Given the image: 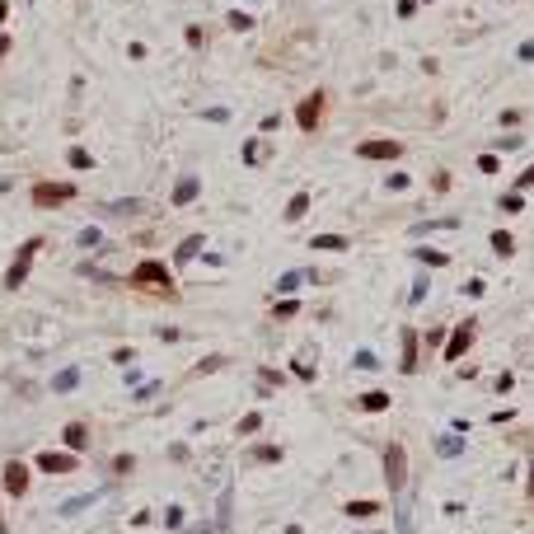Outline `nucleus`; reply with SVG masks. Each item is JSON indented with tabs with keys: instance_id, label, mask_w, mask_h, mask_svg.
I'll list each match as a JSON object with an SVG mask.
<instances>
[{
	"instance_id": "nucleus-1",
	"label": "nucleus",
	"mask_w": 534,
	"mask_h": 534,
	"mask_svg": "<svg viewBox=\"0 0 534 534\" xmlns=\"http://www.w3.org/2000/svg\"><path fill=\"white\" fill-rule=\"evenodd\" d=\"M384 483H389L394 497L408 487V450H403L398 440H394V445H384Z\"/></svg>"
},
{
	"instance_id": "nucleus-2",
	"label": "nucleus",
	"mask_w": 534,
	"mask_h": 534,
	"mask_svg": "<svg viewBox=\"0 0 534 534\" xmlns=\"http://www.w3.org/2000/svg\"><path fill=\"white\" fill-rule=\"evenodd\" d=\"M43 249V239H24V249H19V258L10 263V272H5V291H19L24 286V277H29V267H33V253Z\"/></svg>"
},
{
	"instance_id": "nucleus-3",
	"label": "nucleus",
	"mask_w": 534,
	"mask_h": 534,
	"mask_svg": "<svg viewBox=\"0 0 534 534\" xmlns=\"http://www.w3.org/2000/svg\"><path fill=\"white\" fill-rule=\"evenodd\" d=\"M131 282L159 286V291H173V277H169V267H164V263H141L136 272H131Z\"/></svg>"
},
{
	"instance_id": "nucleus-4",
	"label": "nucleus",
	"mask_w": 534,
	"mask_h": 534,
	"mask_svg": "<svg viewBox=\"0 0 534 534\" xmlns=\"http://www.w3.org/2000/svg\"><path fill=\"white\" fill-rule=\"evenodd\" d=\"M319 117H324V94H305L300 99V108H296V122H300V131H315L319 127Z\"/></svg>"
},
{
	"instance_id": "nucleus-5",
	"label": "nucleus",
	"mask_w": 534,
	"mask_h": 534,
	"mask_svg": "<svg viewBox=\"0 0 534 534\" xmlns=\"http://www.w3.org/2000/svg\"><path fill=\"white\" fill-rule=\"evenodd\" d=\"M71 197H75L71 183H38V188H33V202L38 206H62V202H71Z\"/></svg>"
},
{
	"instance_id": "nucleus-6",
	"label": "nucleus",
	"mask_w": 534,
	"mask_h": 534,
	"mask_svg": "<svg viewBox=\"0 0 534 534\" xmlns=\"http://www.w3.org/2000/svg\"><path fill=\"white\" fill-rule=\"evenodd\" d=\"M5 492H10V497H24V492H29V464H19V459L5 464Z\"/></svg>"
},
{
	"instance_id": "nucleus-7",
	"label": "nucleus",
	"mask_w": 534,
	"mask_h": 534,
	"mask_svg": "<svg viewBox=\"0 0 534 534\" xmlns=\"http://www.w3.org/2000/svg\"><path fill=\"white\" fill-rule=\"evenodd\" d=\"M356 155H361V159H398V155H403V145H398V141H361V145H356Z\"/></svg>"
},
{
	"instance_id": "nucleus-8",
	"label": "nucleus",
	"mask_w": 534,
	"mask_h": 534,
	"mask_svg": "<svg viewBox=\"0 0 534 534\" xmlns=\"http://www.w3.org/2000/svg\"><path fill=\"white\" fill-rule=\"evenodd\" d=\"M469 342H473V319H469V324H459V329L450 333V342H445V361H459V356L469 352Z\"/></svg>"
},
{
	"instance_id": "nucleus-9",
	"label": "nucleus",
	"mask_w": 534,
	"mask_h": 534,
	"mask_svg": "<svg viewBox=\"0 0 534 534\" xmlns=\"http://www.w3.org/2000/svg\"><path fill=\"white\" fill-rule=\"evenodd\" d=\"M38 469H43V473H71V469H75V455H57V450H43V455H38Z\"/></svg>"
},
{
	"instance_id": "nucleus-10",
	"label": "nucleus",
	"mask_w": 534,
	"mask_h": 534,
	"mask_svg": "<svg viewBox=\"0 0 534 534\" xmlns=\"http://www.w3.org/2000/svg\"><path fill=\"white\" fill-rule=\"evenodd\" d=\"M197 192H202V183H197V173H183V178H178V188H173V197H169V202H173V206H188L192 197H197Z\"/></svg>"
},
{
	"instance_id": "nucleus-11",
	"label": "nucleus",
	"mask_w": 534,
	"mask_h": 534,
	"mask_svg": "<svg viewBox=\"0 0 534 534\" xmlns=\"http://www.w3.org/2000/svg\"><path fill=\"white\" fill-rule=\"evenodd\" d=\"M99 497H103V492H80V497H71V502L57 506V516H80V511H89Z\"/></svg>"
},
{
	"instance_id": "nucleus-12",
	"label": "nucleus",
	"mask_w": 534,
	"mask_h": 534,
	"mask_svg": "<svg viewBox=\"0 0 534 534\" xmlns=\"http://www.w3.org/2000/svg\"><path fill=\"white\" fill-rule=\"evenodd\" d=\"M389 403H394V398H389V394H380V389H370V394L356 398V408H361V412H384Z\"/></svg>"
},
{
	"instance_id": "nucleus-13",
	"label": "nucleus",
	"mask_w": 534,
	"mask_h": 534,
	"mask_svg": "<svg viewBox=\"0 0 534 534\" xmlns=\"http://www.w3.org/2000/svg\"><path fill=\"white\" fill-rule=\"evenodd\" d=\"M417 370V333L403 329V375H412Z\"/></svg>"
},
{
	"instance_id": "nucleus-14",
	"label": "nucleus",
	"mask_w": 534,
	"mask_h": 534,
	"mask_svg": "<svg viewBox=\"0 0 534 534\" xmlns=\"http://www.w3.org/2000/svg\"><path fill=\"white\" fill-rule=\"evenodd\" d=\"M62 440H66V445H71V450H75V455H80V450L89 445V431H85V422H71V426H66V431H62Z\"/></svg>"
},
{
	"instance_id": "nucleus-15",
	"label": "nucleus",
	"mask_w": 534,
	"mask_h": 534,
	"mask_svg": "<svg viewBox=\"0 0 534 534\" xmlns=\"http://www.w3.org/2000/svg\"><path fill=\"white\" fill-rule=\"evenodd\" d=\"M230 525H235V492L225 487V492H220V520H216V530H230Z\"/></svg>"
},
{
	"instance_id": "nucleus-16",
	"label": "nucleus",
	"mask_w": 534,
	"mask_h": 534,
	"mask_svg": "<svg viewBox=\"0 0 534 534\" xmlns=\"http://www.w3.org/2000/svg\"><path fill=\"white\" fill-rule=\"evenodd\" d=\"M436 455H440V459L464 455V440H459V436H440V440H436Z\"/></svg>"
},
{
	"instance_id": "nucleus-17",
	"label": "nucleus",
	"mask_w": 534,
	"mask_h": 534,
	"mask_svg": "<svg viewBox=\"0 0 534 534\" xmlns=\"http://www.w3.org/2000/svg\"><path fill=\"white\" fill-rule=\"evenodd\" d=\"M197 249H202V235H188L183 244H178V253H173V258H178V263H192V258H197Z\"/></svg>"
},
{
	"instance_id": "nucleus-18",
	"label": "nucleus",
	"mask_w": 534,
	"mask_h": 534,
	"mask_svg": "<svg viewBox=\"0 0 534 534\" xmlns=\"http://www.w3.org/2000/svg\"><path fill=\"white\" fill-rule=\"evenodd\" d=\"M305 211H310V192H296V197L286 202V220H300Z\"/></svg>"
},
{
	"instance_id": "nucleus-19",
	"label": "nucleus",
	"mask_w": 534,
	"mask_h": 534,
	"mask_svg": "<svg viewBox=\"0 0 534 534\" xmlns=\"http://www.w3.org/2000/svg\"><path fill=\"white\" fill-rule=\"evenodd\" d=\"M310 244H315V249H329V253H342V249H347V239H342V235H315Z\"/></svg>"
},
{
	"instance_id": "nucleus-20",
	"label": "nucleus",
	"mask_w": 534,
	"mask_h": 534,
	"mask_svg": "<svg viewBox=\"0 0 534 534\" xmlns=\"http://www.w3.org/2000/svg\"><path fill=\"white\" fill-rule=\"evenodd\" d=\"M75 384H80V370H75V366H66V370H62V375H57V380H52V389H75Z\"/></svg>"
},
{
	"instance_id": "nucleus-21",
	"label": "nucleus",
	"mask_w": 534,
	"mask_h": 534,
	"mask_svg": "<svg viewBox=\"0 0 534 534\" xmlns=\"http://www.w3.org/2000/svg\"><path fill=\"white\" fill-rule=\"evenodd\" d=\"M412 258H417V263H431V267H445V263H450L440 249H412Z\"/></svg>"
},
{
	"instance_id": "nucleus-22",
	"label": "nucleus",
	"mask_w": 534,
	"mask_h": 534,
	"mask_svg": "<svg viewBox=\"0 0 534 534\" xmlns=\"http://www.w3.org/2000/svg\"><path fill=\"white\" fill-rule=\"evenodd\" d=\"M71 169H94V155L85 145H71Z\"/></svg>"
},
{
	"instance_id": "nucleus-23",
	"label": "nucleus",
	"mask_w": 534,
	"mask_h": 534,
	"mask_svg": "<svg viewBox=\"0 0 534 534\" xmlns=\"http://www.w3.org/2000/svg\"><path fill=\"white\" fill-rule=\"evenodd\" d=\"M492 249L502 253V258H511V253H516V239L506 235V230H497V235H492Z\"/></svg>"
},
{
	"instance_id": "nucleus-24",
	"label": "nucleus",
	"mask_w": 534,
	"mask_h": 534,
	"mask_svg": "<svg viewBox=\"0 0 534 534\" xmlns=\"http://www.w3.org/2000/svg\"><path fill=\"white\" fill-rule=\"evenodd\" d=\"M310 277H315V272H286L282 282H277V291H296L300 282H310Z\"/></svg>"
},
{
	"instance_id": "nucleus-25",
	"label": "nucleus",
	"mask_w": 534,
	"mask_h": 534,
	"mask_svg": "<svg viewBox=\"0 0 534 534\" xmlns=\"http://www.w3.org/2000/svg\"><path fill=\"white\" fill-rule=\"evenodd\" d=\"M375 511H380L375 502H347V516H352V520H356V516H375Z\"/></svg>"
},
{
	"instance_id": "nucleus-26",
	"label": "nucleus",
	"mask_w": 534,
	"mask_h": 534,
	"mask_svg": "<svg viewBox=\"0 0 534 534\" xmlns=\"http://www.w3.org/2000/svg\"><path fill=\"white\" fill-rule=\"evenodd\" d=\"M352 366H356V370H380L375 352H356V356H352Z\"/></svg>"
},
{
	"instance_id": "nucleus-27",
	"label": "nucleus",
	"mask_w": 534,
	"mask_h": 534,
	"mask_svg": "<svg viewBox=\"0 0 534 534\" xmlns=\"http://www.w3.org/2000/svg\"><path fill=\"white\" fill-rule=\"evenodd\" d=\"M80 244H85V249H99V244H103V235L89 225V230H80Z\"/></svg>"
},
{
	"instance_id": "nucleus-28",
	"label": "nucleus",
	"mask_w": 534,
	"mask_h": 534,
	"mask_svg": "<svg viewBox=\"0 0 534 534\" xmlns=\"http://www.w3.org/2000/svg\"><path fill=\"white\" fill-rule=\"evenodd\" d=\"M164 525H169V530H183V511L169 506V511H164Z\"/></svg>"
},
{
	"instance_id": "nucleus-29",
	"label": "nucleus",
	"mask_w": 534,
	"mask_h": 534,
	"mask_svg": "<svg viewBox=\"0 0 534 534\" xmlns=\"http://www.w3.org/2000/svg\"><path fill=\"white\" fill-rule=\"evenodd\" d=\"M230 29H253V15H244V10H235V15H230Z\"/></svg>"
},
{
	"instance_id": "nucleus-30",
	"label": "nucleus",
	"mask_w": 534,
	"mask_h": 534,
	"mask_svg": "<svg viewBox=\"0 0 534 534\" xmlns=\"http://www.w3.org/2000/svg\"><path fill=\"white\" fill-rule=\"evenodd\" d=\"M497 206H502V211H520V206H525V202H520V192H506V197H502V202H497Z\"/></svg>"
},
{
	"instance_id": "nucleus-31",
	"label": "nucleus",
	"mask_w": 534,
	"mask_h": 534,
	"mask_svg": "<svg viewBox=\"0 0 534 534\" xmlns=\"http://www.w3.org/2000/svg\"><path fill=\"white\" fill-rule=\"evenodd\" d=\"M244 159H249V164H258V159H263V145L249 141V145H244Z\"/></svg>"
},
{
	"instance_id": "nucleus-32",
	"label": "nucleus",
	"mask_w": 534,
	"mask_h": 534,
	"mask_svg": "<svg viewBox=\"0 0 534 534\" xmlns=\"http://www.w3.org/2000/svg\"><path fill=\"white\" fill-rule=\"evenodd\" d=\"M525 188H534V164H530V169H525V173L516 178V192H525Z\"/></svg>"
},
{
	"instance_id": "nucleus-33",
	"label": "nucleus",
	"mask_w": 534,
	"mask_h": 534,
	"mask_svg": "<svg viewBox=\"0 0 534 534\" xmlns=\"http://www.w3.org/2000/svg\"><path fill=\"white\" fill-rule=\"evenodd\" d=\"M258 422H263V417H258V412H249V417L239 422V436H244V431H258Z\"/></svg>"
},
{
	"instance_id": "nucleus-34",
	"label": "nucleus",
	"mask_w": 534,
	"mask_h": 534,
	"mask_svg": "<svg viewBox=\"0 0 534 534\" xmlns=\"http://www.w3.org/2000/svg\"><path fill=\"white\" fill-rule=\"evenodd\" d=\"M478 169H483V173H497L502 164H497V155H483V159H478Z\"/></svg>"
},
{
	"instance_id": "nucleus-35",
	"label": "nucleus",
	"mask_w": 534,
	"mask_h": 534,
	"mask_svg": "<svg viewBox=\"0 0 534 534\" xmlns=\"http://www.w3.org/2000/svg\"><path fill=\"white\" fill-rule=\"evenodd\" d=\"M412 10H417V0H398V15L403 19H412Z\"/></svg>"
},
{
	"instance_id": "nucleus-36",
	"label": "nucleus",
	"mask_w": 534,
	"mask_h": 534,
	"mask_svg": "<svg viewBox=\"0 0 534 534\" xmlns=\"http://www.w3.org/2000/svg\"><path fill=\"white\" fill-rule=\"evenodd\" d=\"M520 62H534V38H530V43H520Z\"/></svg>"
},
{
	"instance_id": "nucleus-37",
	"label": "nucleus",
	"mask_w": 534,
	"mask_h": 534,
	"mask_svg": "<svg viewBox=\"0 0 534 534\" xmlns=\"http://www.w3.org/2000/svg\"><path fill=\"white\" fill-rule=\"evenodd\" d=\"M282 534H305V530H300V525H286V530Z\"/></svg>"
},
{
	"instance_id": "nucleus-38",
	"label": "nucleus",
	"mask_w": 534,
	"mask_h": 534,
	"mask_svg": "<svg viewBox=\"0 0 534 534\" xmlns=\"http://www.w3.org/2000/svg\"><path fill=\"white\" fill-rule=\"evenodd\" d=\"M0 19H10V5H5V0H0Z\"/></svg>"
},
{
	"instance_id": "nucleus-39",
	"label": "nucleus",
	"mask_w": 534,
	"mask_h": 534,
	"mask_svg": "<svg viewBox=\"0 0 534 534\" xmlns=\"http://www.w3.org/2000/svg\"><path fill=\"white\" fill-rule=\"evenodd\" d=\"M530 492H534V464H530Z\"/></svg>"
},
{
	"instance_id": "nucleus-40",
	"label": "nucleus",
	"mask_w": 534,
	"mask_h": 534,
	"mask_svg": "<svg viewBox=\"0 0 534 534\" xmlns=\"http://www.w3.org/2000/svg\"><path fill=\"white\" fill-rule=\"evenodd\" d=\"M0 534H5V520H0Z\"/></svg>"
}]
</instances>
